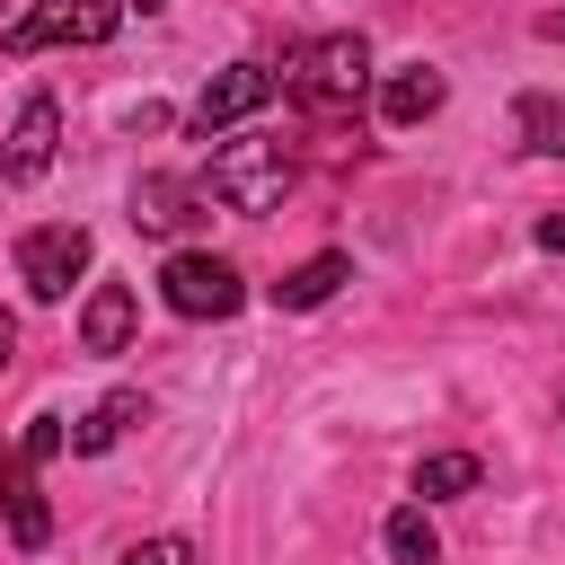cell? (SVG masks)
Segmentation results:
<instances>
[{
  "label": "cell",
  "mask_w": 565,
  "mask_h": 565,
  "mask_svg": "<svg viewBox=\"0 0 565 565\" xmlns=\"http://www.w3.org/2000/svg\"><path fill=\"white\" fill-rule=\"evenodd\" d=\"M512 141H521V150H539V159H565V97L530 88V97L512 106Z\"/></svg>",
  "instance_id": "obj_13"
},
{
  "label": "cell",
  "mask_w": 565,
  "mask_h": 565,
  "mask_svg": "<svg viewBox=\"0 0 565 565\" xmlns=\"http://www.w3.org/2000/svg\"><path fill=\"white\" fill-rule=\"evenodd\" d=\"M194 203H203V185H185V177H141V185H132V230L177 238V230L194 221Z\"/></svg>",
  "instance_id": "obj_8"
},
{
  "label": "cell",
  "mask_w": 565,
  "mask_h": 565,
  "mask_svg": "<svg viewBox=\"0 0 565 565\" xmlns=\"http://www.w3.org/2000/svg\"><path fill=\"white\" fill-rule=\"evenodd\" d=\"M441 88H450V79H441L433 62H406V71H388V79H380V124H397V132H406V124H424V115L441 106Z\"/></svg>",
  "instance_id": "obj_10"
},
{
  "label": "cell",
  "mask_w": 565,
  "mask_h": 565,
  "mask_svg": "<svg viewBox=\"0 0 565 565\" xmlns=\"http://www.w3.org/2000/svg\"><path fill=\"white\" fill-rule=\"evenodd\" d=\"M141 415H150V406H141V388H115V397H97V406H88V424L71 433V450H88V459H97V450H115Z\"/></svg>",
  "instance_id": "obj_12"
},
{
  "label": "cell",
  "mask_w": 565,
  "mask_h": 565,
  "mask_svg": "<svg viewBox=\"0 0 565 565\" xmlns=\"http://www.w3.org/2000/svg\"><path fill=\"white\" fill-rule=\"evenodd\" d=\"M539 35H547V44H565V9H556V18H539Z\"/></svg>",
  "instance_id": "obj_22"
},
{
  "label": "cell",
  "mask_w": 565,
  "mask_h": 565,
  "mask_svg": "<svg viewBox=\"0 0 565 565\" xmlns=\"http://www.w3.org/2000/svg\"><path fill=\"white\" fill-rule=\"evenodd\" d=\"M203 194H212L221 212L265 221V212H282V194H291V150H282L274 132H238V141H221V150H212Z\"/></svg>",
  "instance_id": "obj_1"
},
{
  "label": "cell",
  "mask_w": 565,
  "mask_h": 565,
  "mask_svg": "<svg viewBox=\"0 0 565 565\" xmlns=\"http://www.w3.org/2000/svg\"><path fill=\"white\" fill-rule=\"evenodd\" d=\"M53 150H62V106H53V97H26L18 124H9V150H0V177H9V185H35V177L53 168Z\"/></svg>",
  "instance_id": "obj_7"
},
{
  "label": "cell",
  "mask_w": 565,
  "mask_h": 565,
  "mask_svg": "<svg viewBox=\"0 0 565 565\" xmlns=\"http://www.w3.org/2000/svg\"><path fill=\"white\" fill-rule=\"evenodd\" d=\"M88 256H97V238H88L79 221H44V230L18 238V282H26L35 300H62V291L88 274Z\"/></svg>",
  "instance_id": "obj_5"
},
{
  "label": "cell",
  "mask_w": 565,
  "mask_h": 565,
  "mask_svg": "<svg viewBox=\"0 0 565 565\" xmlns=\"http://www.w3.org/2000/svg\"><path fill=\"white\" fill-rule=\"evenodd\" d=\"M124 565H194V539H141Z\"/></svg>",
  "instance_id": "obj_17"
},
{
  "label": "cell",
  "mask_w": 565,
  "mask_h": 565,
  "mask_svg": "<svg viewBox=\"0 0 565 565\" xmlns=\"http://www.w3.org/2000/svg\"><path fill=\"white\" fill-rule=\"evenodd\" d=\"M335 282H353V256H309V265H291L282 282H274V309H318V300H335Z\"/></svg>",
  "instance_id": "obj_11"
},
{
  "label": "cell",
  "mask_w": 565,
  "mask_h": 565,
  "mask_svg": "<svg viewBox=\"0 0 565 565\" xmlns=\"http://www.w3.org/2000/svg\"><path fill=\"white\" fill-rule=\"evenodd\" d=\"M282 97V71H265V62H230V71H212L203 79V97H194V132H221V124H247L256 106H274Z\"/></svg>",
  "instance_id": "obj_6"
},
{
  "label": "cell",
  "mask_w": 565,
  "mask_h": 565,
  "mask_svg": "<svg viewBox=\"0 0 565 565\" xmlns=\"http://www.w3.org/2000/svg\"><path fill=\"white\" fill-rule=\"evenodd\" d=\"M141 9H159V0H141Z\"/></svg>",
  "instance_id": "obj_23"
},
{
  "label": "cell",
  "mask_w": 565,
  "mask_h": 565,
  "mask_svg": "<svg viewBox=\"0 0 565 565\" xmlns=\"http://www.w3.org/2000/svg\"><path fill=\"white\" fill-rule=\"evenodd\" d=\"M282 88H291V106H300V115L335 124V115H353V106H362V88H371V44H362V35H318V44H300V53H291Z\"/></svg>",
  "instance_id": "obj_2"
},
{
  "label": "cell",
  "mask_w": 565,
  "mask_h": 565,
  "mask_svg": "<svg viewBox=\"0 0 565 565\" xmlns=\"http://www.w3.org/2000/svg\"><path fill=\"white\" fill-rule=\"evenodd\" d=\"M539 247H556V256H565V212H547V221H539Z\"/></svg>",
  "instance_id": "obj_19"
},
{
  "label": "cell",
  "mask_w": 565,
  "mask_h": 565,
  "mask_svg": "<svg viewBox=\"0 0 565 565\" xmlns=\"http://www.w3.org/2000/svg\"><path fill=\"white\" fill-rule=\"evenodd\" d=\"M124 26V0H35L9 35H0V53H44V44H106Z\"/></svg>",
  "instance_id": "obj_4"
},
{
  "label": "cell",
  "mask_w": 565,
  "mask_h": 565,
  "mask_svg": "<svg viewBox=\"0 0 565 565\" xmlns=\"http://www.w3.org/2000/svg\"><path fill=\"white\" fill-rule=\"evenodd\" d=\"M53 450H62V415H35L26 441H18V459H53Z\"/></svg>",
  "instance_id": "obj_18"
},
{
  "label": "cell",
  "mask_w": 565,
  "mask_h": 565,
  "mask_svg": "<svg viewBox=\"0 0 565 565\" xmlns=\"http://www.w3.org/2000/svg\"><path fill=\"white\" fill-rule=\"evenodd\" d=\"M159 300H168L177 318H238V300H247V282H238V265H230V256H203V247H177V256L159 265Z\"/></svg>",
  "instance_id": "obj_3"
},
{
  "label": "cell",
  "mask_w": 565,
  "mask_h": 565,
  "mask_svg": "<svg viewBox=\"0 0 565 565\" xmlns=\"http://www.w3.org/2000/svg\"><path fill=\"white\" fill-rule=\"evenodd\" d=\"M9 539H18V547H44V539H53V512H44L35 486H9Z\"/></svg>",
  "instance_id": "obj_16"
},
{
  "label": "cell",
  "mask_w": 565,
  "mask_h": 565,
  "mask_svg": "<svg viewBox=\"0 0 565 565\" xmlns=\"http://www.w3.org/2000/svg\"><path fill=\"white\" fill-rule=\"evenodd\" d=\"M380 547H388L397 565H441V539H433V521H424L415 503H397V512L380 521Z\"/></svg>",
  "instance_id": "obj_14"
},
{
  "label": "cell",
  "mask_w": 565,
  "mask_h": 565,
  "mask_svg": "<svg viewBox=\"0 0 565 565\" xmlns=\"http://www.w3.org/2000/svg\"><path fill=\"white\" fill-rule=\"evenodd\" d=\"M132 318H141L132 282H97L88 309H79V344H88V353H124V344H132Z\"/></svg>",
  "instance_id": "obj_9"
},
{
  "label": "cell",
  "mask_w": 565,
  "mask_h": 565,
  "mask_svg": "<svg viewBox=\"0 0 565 565\" xmlns=\"http://www.w3.org/2000/svg\"><path fill=\"white\" fill-rule=\"evenodd\" d=\"M468 486H477V459H468V450H441V459L415 468V494H424V503H450V494H468Z\"/></svg>",
  "instance_id": "obj_15"
},
{
  "label": "cell",
  "mask_w": 565,
  "mask_h": 565,
  "mask_svg": "<svg viewBox=\"0 0 565 565\" xmlns=\"http://www.w3.org/2000/svg\"><path fill=\"white\" fill-rule=\"evenodd\" d=\"M9 486H18V459H9V450H0V503H9Z\"/></svg>",
  "instance_id": "obj_20"
},
{
  "label": "cell",
  "mask_w": 565,
  "mask_h": 565,
  "mask_svg": "<svg viewBox=\"0 0 565 565\" xmlns=\"http://www.w3.org/2000/svg\"><path fill=\"white\" fill-rule=\"evenodd\" d=\"M9 353H18V327H9V318H0V371H9Z\"/></svg>",
  "instance_id": "obj_21"
}]
</instances>
